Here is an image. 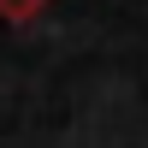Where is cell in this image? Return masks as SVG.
<instances>
[{"instance_id": "cell-1", "label": "cell", "mask_w": 148, "mask_h": 148, "mask_svg": "<svg viewBox=\"0 0 148 148\" xmlns=\"http://www.w3.org/2000/svg\"><path fill=\"white\" fill-rule=\"evenodd\" d=\"M36 12H47V0H0V18L6 24H30Z\"/></svg>"}]
</instances>
